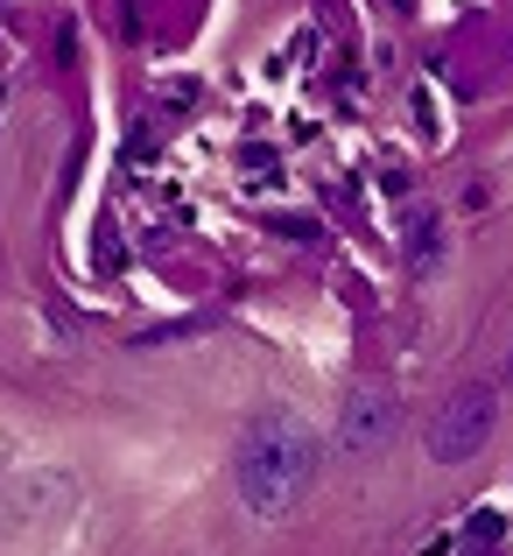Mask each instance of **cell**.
I'll return each mask as SVG.
<instances>
[{
	"mask_svg": "<svg viewBox=\"0 0 513 556\" xmlns=\"http://www.w3.org/2000/svg\"><path fill=\"white\" fill-rule=\"evenodd\" d=\"M408 261H415V275L444 268V212H436V204H415V212H408Z\"/></svg>",
	"mask_w": 513,
	"mask_h": 556,
	"instance_id": "obj_4",
	"label": "cell"
},
{
	"mask_svg": "<svg viewBox=\"0 0 513 556\" xmlns=\"http://www.w3.org/2000/svg\"><path fill=\"white\" fill-rule=\"evenodd\" d=\"M394 430H401V394H394L387 380H359V388H345V402H338V451H345V458L380 451Z\"/></svg>",
	"mask_w": 513,
	"mask_h": 556,
	"instance_id": "obj_3",
	"label": "cell"
},
{
	"mask_svg": "<svg viewBox=\"0 0 513 556\" xmlns=\"http://www.w3.org/2000/svg\"><path fill=\"white\" fill-rule=\"evenodd\" d=\"M492 430H500V394H492L486 380H464V388H450L444 402H436L429 430H422V451H429L436 465H472L478 451L492 444Z\"/></svg>",
	"mask_w": 513,
	"mask_h": 556,
	"instance_id": "obj_2",
	"label": "cell"
},
{
	"mask_svg": "<svg viewBox=\"0 0 513 556\" xmlns=\"http://www.w3.org/2000/svg\"><path fill=\"white\" fill-rule=\"evenodd\" d=\"M317 479V430L296 408H260L232 444V493L254 521H288Z\"/></svg>",
	"mask_w": 513,
	"mask_h": 556,
	"instance_id": "obj_1",
	"label": "cell"
}]
</instances>
